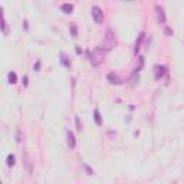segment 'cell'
Masks as SVG:
<instances>
[{
  "label": "cell",
  "instance_id": "cell-1",
  "mask_svg": "<svg viewBox=\"0 0 184 184\" xmlns=\"http://www.w3.org/2000/svg\"><path fill=\"white\" fill-rule=\"evenodd\" d=\"M115 43H117L115 33L112 32L111 29H108V30H106V33H105L104 40H102V45H101L99 48L102 49L104 52H109V50H112V48L115 46Z\"/></svg>",
  "mask_w": 184,
  "mask_h": 184
},
{
  "label": "cell",
  "instance_id": "cell-2",
  "mask_svg": "<svg viewBox=\"0 0 184 184\" xmlns=\"http://www.w3.org/2000/svg\"><path fill=\"white\" fill-rule=\"evenodd\" d=\"M104 56H105V52L102 50L101 48H96L95 50L89 52L88 50V58H89V62L92 64V66H99V65L104 62Z\"/></svg>",
  "mask_w": 184,
  "mask_h": 184
},
{
  "label": "cell",
  "instance_id": "cell-3",
  "mask_svg": "<svg viewBox=\"0 0 184 184\" xmlns=\"http://www.w3.org/2000/svg\"><path fill=\"white\" fill-rule=\"evenodd\" d=\"M91 12H92V19H94V22H95L96 24L102 23V20H104V12H102V9L99 7V6H94Z\"/></svg>",
  "mask_w": 184,
  "mask_h": 184
},
{
  "label": "cell",
  "instance_id": "cell-4",
  "mask_svg": "<svg viewBox=\"0 0 184 184\" xmlns=\"http://www.w3.org/2000/svg\"><path fill=\"white\" fill-rule=\"evenodd\" d=\"M22 161H23V166H24V168H26V171H27L29 174H32V173H33L32 161H30V158H29V154H27L26 151L22 152Z\"/></svg>",
  "mask_w": 184,
  "mask_h": 184
},
{
  "label": "cell",
  "instance_id": "cell-5",
  "mask_svg": "<svg viewBox=\"0 0 184 184\" xmlns=\"http://www.w3.org/2000/svg\"><path fill=\"white\" fill-rule=\"evenodd\" d=\"M166 73H167V68L166 66H163V65H155L154 66V76H155V79H161Z\"/></svg>",
  "mask_w": 184,
  "mask_h": 184
},
{
  "label": "cell",
  "instance_id": "cell-6",
  "mask_svg": "<svg viewBox=\"0 0 184 184\" xmlns=\"http://www.w3.org/2000/svg\"><path fill=\"white\" fill-rule=\"evenodd\" d=\"M155 12H157V22H158L160 24H164L166 23V20H167L166 13H164V9L161 7L160 4H157V6H155Z\"/></svg>",
  "mask_w": 184,
  "mask_h": 184
},
{
  "label": "cell",
  "instance_id": "cell-7",
  "mask_svg": "<svg viewBox=\"0 0 184 184\" xmlns=\"http://www.w3.org/2000/svg\"><path fill=\"white\" fill-rule=\"evenodd\" d=\"M66 143H68L69 150H73V148L76 147V138H75L72 131H68V132H66Z\"/></svg>",
  "mask_w": 184,
  "mask_h": 184
},
{
  "label": "cell",
  "instance_id": "cell-8",
  "mask_svg": "<svg viewBox=\"0 0 184 184\" xmlns=\"http://www.w3.org/2000/svg\"><path fill=\"white\" fill-rule=\"evenodd\" d=\"M106 79L109 81V84H112V85H121V84H122V79H121V78H120V76H118V75H117L115 72L108 73Z\"/></svg>",
  "mask_w": 184,
  "mask_h": 184
},
{
  "label": "cell",
  "instance_id": "cell-9",
  "mask_svg": "<svg viewBox=\"0 0 184 184\" xmlns=\"http://www.w3.org/2000/svg\"><path fill=\"white\" fill-rule=\"evenodd\" d=\"M59 61H61V64L64 65L65 68H71V65H72L71 59H69L68 56L65 55L64 52H61V53H59Z\"/></svg>",
  "mask_w": 184,
  "mask_h": 184
},
{
  "label": "cell",
  "instance_id": "cell-10",
  "mask_svg": "<svg viewBox=\"0 0 184 184\" xmlns=\"http://www.w3.org/2000/svg\"><path fill=\"white\" fill-rule=\"evenodd\" d=\"M145 38V33L144 32H141L140 35H138V38H137L135 40V48H134V53H138V50H140V48H141V43H143V40H144Z\"/></svg>",
  "mask_w": 184,
  "mask_h": 184
},
{
  "label": "cell",
  "instance_id": "cell-11",
  "mask_svg": "<svg viewBox=\"0 0 184 184\" xmlns=\"http://www.w3.org/2000/svg\"><path fill=\"white\" fill-rule=\"evenodd\" d=\"M94 120H95V124L98 125V127H101V125H102V117H101V112H99V109H98V108H95V109H94Z\"/></svg>",
  "mask_w": 184,
  "mask_h": 184
},
{
  "label": "cell",
  "instance_id": "cell-12",
  "mask_svg": "<svg viewBox=\"0 0 184 184\" xmlns=\"http://www.w3.org/2000/svg\"><path fill=\"white\" fill-rule=\"evenodd\" d=\"M61 9L64 10L65 13H68V15H71L73 12V4L72 3H64L62 6H61Z\"/></svg>",
  "mask_w": 184,
  "mask_h": 184
},
{
  "label": "cell",
  "instance_id": "cell-13",
  "mask_svg": "<svg viewBox=\"0 0 184 184\" xmlns=\"http://www.w3.org/2000/svg\"><path fill=\"white\" fill-rule=\"evenodd\" d=\"M7 82L9 84H16L17 82V75H16V72H13V71H10V72L7 73Z\"/></svg>",
  "mask_w": 184,
  "mask_h": 184
},
{
  "label": "cell",
  "instance_id": "cell-14",
  "mask_svg": "<svg viewBox=\"0 0 184 184\" xmlns=\"http://www.w3.org/2000/svg\"><path fill=\"white\" fill-rule=\"evenodd\" d=\"M15 163H16V157H15L13 154H9L7 158H6V164H7V167H13Z\"/></svg>",
  "mask_w": 184,
  "mask_h": 184
},
{
  "label": "cell",
  "instance_id": "cell-15",
  "mask_svg": "<svg viewBox=\"0 0 184 184\" xmlns=\"http://www.w3.org/2000/svg\"><path fill=\"white\" fill-rule=\"evenodd\" d=\"M82 168L85 170V173H86L88 176H92V174H94V170H92V168L89 167L88 164H85V163H82Z\"/></svg>",
  "mask_w": 184,
  "mask_h": 184
},
{
  "label": "cell",
  "instance_id": "cell-16",
  "mask_svg": "<svg viewBox=\"0 0 184 184\" xmlns=\"http://www.w3.org/2000/svg\"><path fill=\"white\" fill-rule=\"evenodd\" d=\"M69 30H71V35H72L73 38L78 36V27H76L75 24H71V26H69Z\"/></svg>",
  "mask_w": 184,
  "mask_h": 184
},
{
  "label": "cell",
  "instance_id": "cell-17",
  "mask_svg": "<svg viewBox=\"0 0 184 184\" xmlns=\"http://www.w3.org/2000/svg\"><path fill=\"white\" fill-rule=\"evenodd\" d=\"M22 129H20V127H17L16 128V141L17 143H22Z\"/></svg>",
  "mask_w": 184,
  "mask_h": 184
},
{
  "label": "cell",
  "instance_id": "cell-18",
  "mask_svg": "<svg viewBox=\"0 0 184 184\" xmlns=\"http://www.w3.org/2000/svg\"><path fill=\"white\" fill-rule=\"evenodd\" d=\"M138 61H140V64H138V66H137L135 69L141 71V69L144 68V58H143V56H138Z\"/></svg>",
  "mask_w": 184,
  "mask_h": 184
},
{
  "label": "cell",
  "instance_id": "cell-19",
  "mask_svg": "<svg viewBox=\"0 0 184 184\" xmlns=\"http://www.w3.org/2000/svg\"><path fill=\"white\" fill-rule=\"evenodd\" d=\"M75 122H76V129H78V131H81V129H82V124H81L79 117H76V118H75Z\"/></svg>",
  "mask_w": 184,
  "mask_h": 184
},
{
  "label": "cell",
  "instance_id": "cell-20",
  "mask_svg": "<svg viewBox=\"0 0 184 184\" xmlns=\"http://www.w3.org/2000/svg\"><path fill=\"white\" fill-rule=\"evenodd\" d=\"M164 33H166L167 36H173V30H171V27H168V26L164 27Z\"/></svg>",
  "mask_w": 184,
  "mask_h": 184
},
{
  "label": "cell",
  "instance_id": "cell-21",
  "mask_svg": "<svg viewBox=\"0 0 184 184\" xmlns=\"http://www.w3.org/2000/svg\"><path fill=\"white\" fill-rule=\"evenodd\" d=\"M33 69H35L36 72H39L40 71V61H36V64H35V66H33Z\"/></svg>",
  "mask_w": 184,
  "mask_h": 184
},
{
  "label": "cell",
  "instance_id": "cell-22",
  "mask_svg": "<svg viewBox=\"0 0 184 184\" xmlns=\"http://www.w3.org/2000/svg\"><path fill=\"white\" fill-rule=\"evenodd\" d=\"M75 52H76L78 55H81V53H82V49H81L79 46H76V48H75Z\"/></svg>",
  "mask_w": 184,
  "mask_h": 184
},
{
  "label": "cell",
  "instance_id": "cell-23",
  "mask_svg": "<svg viewBox=\"0 0 184 184\" xmlns=\"http://www.w3.org/2000/svg\"><path fill=\"white\" fill-rule=\"evenodd\" d=\"M22 81H23V85H24V86H27V76H23V79H22Z\"/></svg>",
  "mask_w": 184,
  "mask_h": 184
}]
</instances>
